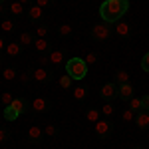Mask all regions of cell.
Returning a JSON list of instances; mask_svg holds the SVG:
<instances>
[{
	"label": "cell",
	"mask_w": 149,
	"mask_h": 149,
	"mask_svg": "<svg viewBox=\"0 0 149 149\" xmlns=\"http://www.w3.org/2000/svg\"><path fill=\"white\" fill-rule=\"evenodd\" d=\"M109 131H111V125H109L107 119H97V121H95V133H100V135H107Z\"/></svg>",
	"instance_id": "7"
},
{
	"label": "cell",
	"mask_w": 149,
	"mask_h": 149,
	"mask_svg": "<svg viewBox=\"0 0 149 149\" xmlns=\"http://www.w3.org/2000/svg\"><path fill=\"white\" fill-rule=\"evenodd\" d=\"M18 80H20V81H28V74H20Z\"/></svg>",
	"instance_id": "38"
},
{
	"label": "cell",
	"mask_w": 149,
	"mask_h": 149,
	"mask_svg": "<svg viewBox=\"0 0 149 149\" xmlns=\"http://www.w3.org/2000/svg\"><path fill=\"white\" fill-rule=\"evenodd\" d=\"M48 58H50V62H52L54 66H60V64L64 62V52H62V50H54Z\"/></svg>",
	"instance_id": "9"
},
{
	"label": "cell",
	"mask_w": 149,
	"mask_h": 149,
	"mask_svg": "<svg viewBox=\"0 0 149 149\" xmlns=\"http://www.w3.org/2000/svg\"><path fill=\"white\" fill-rule=\"evenodd\" d=\"M117 95L121 97V100H131L133 97V84H121L119 88H117Z\"/></svg>",
	"instance_id": "5"
},
{
	"label": "cell",
	"mask_w": 149,
	"mask_h": 149,
	"mask_svg": "<svg viewBox=\"0 0 149 149\" xmlns=\"http://www.w3.org/2000/svg\"><path fill=\"white\" fill-rule=\"evenodd\" d=\"M18 42H20V46H30V44H34V36L30 32H22L20 38H18Z\"/></svg>",
	"instance_id": "12"
},
{
	"label": "cell",
	"mask_w": 149,
	"mask_h": 149,
	"mask_svg": "<svg viewBox=\"0 0 149 149\" xmlns=\"http://www.w3.org/2000/svg\"><path fill=\"white\" fill-rule=\"evenodd\" d=\"M121 119H123V121H133V119H135V111L127 107L125 111H123V115H121Z\"/></svg>",
	"instance_id": "25"
},
{
	"label": "cell",
	"mask_w": 149,
	"mask_h": 149,
	"mask_svg": "<svg viewBox=\"0 0 149 149\" xmlns=\"http://www.w3.org/2000/svg\"><path fill=\"white\" fill-rule=\"evenodd\" d=\"M6 12V6H4V2H0V14H4Z\"/></svg>",
	"instance_id": "39"
},
{
	"label": "cell",
	"mask_w": 149,
	"mask_h": 149,
	"mask_svg": "<svg viewBox=\"0 0 149 149\" xmlns=\"http://www.w3.org/2000/svg\"><path fill=\"white\" fill-rule=\"evenodd\" d=\"M6 137H8L6 129H0V143H2V141H6Z\"/></svg>",
	"instance_id": "37"
},
{
	"label": "cell",
	"mask_w": 149,
	"mask_h": 149,
	"mask_svg": "<svg viewBox=\"0 0 149 149\" xmlns=\"http://www.w3.org/2000/svg\"><path fill=\"white\" fill-rule=\"evenodd\" d=\"M135 123H137L139 129H145V127H149V111H145V109L137 111V113H135Z\"/></svg>",
	"instance_id": "6"
},
{
	"label": "cell",
	"mask_w": 149,
	"mask_h": 149,
	"mask_svg": "<svg viewBox=\"0 0 149 149\" xmlns=\"http://www.w3.org/2000/svg\"><path fill=\"white\" fill-rule=\"evenodd\" d=\"M28 137L32 139V141H40V137H42V129L38 125H32L30 129H28Z\"/></svg>",
	"instance_id": "13"
},
{
	"label": "cell",
	"mask_w": 149,
	"mask_h": 149,
	"mask_svg": "<svg viewBox=\"0 0 149 149\" xmlns=\"http://www.w3.org/2000/svg\"><path fill=\"white\" fill-rule=\"evenodd\" d=\"M46 135H56V127L54 125H46Z\"/></svg>",
	"instance_id": "35"
},
{
	"label": "cell",
	"mask_w": 149,
	"mask_h": 149,
	"mask_svg": "<svg viewBox=\"0 0 149 149\" xmlns=\"http://www.w3.org/2000/svg\"><path fill=\"white\" fill-rule=\"evenodd\" d=\"M117 88H119V86H117L115 81L105 84V86L102 88V97H103V100H113L115 95H117Z\"/></svg>",
	"instance_id": "4"
},
{
	"label": "cell",
	"mask_w": 149,
	"mask_h": 149,
	"mask_svg": "<svg viewBox=\"0 0 149 149\" xmlns=\"http://www.w3.org/2000/svg\"><path fill=\"white\" fill-rule=\"evenodd\" d=\"M102 113L107 115V117L113 115V105H111V103H103V105H102Z\"/></svg>",
	"instance_id": "27"
},
{
	"label": "cell",
	"mask_w": 149,
	"mask_h": 149,
	"mask_svg": "<svg viewBox=\"0 0 149 149\" xmlns=\"http://www.w3.org/2000/svg\"><path fill=\"white\" fill-rule=\"evenodd\" d=\"M0 2H4V0H0Z\"/></svg>",
	"instance_id": "42"
},
{
	"label": "cell",
	"mask_w": 149,
	"mask_h": 149,
	"mask_svg": "<svg viewBox=\"0 0 149 149\" xmlns=\"http://www.w3.org/2000/svg\"><path fill=\"white\" fill-rule=\"evenodd\" d=\"M2 76H4V80H6V81H12V80L18 78V74H16V70H14V68H4Z\"/></svg>",
	"instance_id": "21"
},
{
	"label": "cell",
	"mask_w": 149,
	"mask_h": 149,
	"mask_svg": "<svg viewBox=\"0 0 149 149\" xmlns=\"http://www.w3.org/2000/svg\"><path fill=\"white\" fill-rule=\"evenodd\" d=\"M0 100H2V103H4V107H6V105H10V103L14 102V97H12V93H10V92H4Z\"/></svg>",
	"instance_id": "26"
},
{
	"label": "cell",
	"mask_w": 149,
	"mask_h": 149,
	"mask_svg": "<svg viewBox=\"0 0 149 149\" xmlns=\"http://www.w3.org/2000/svg\"><path fill=\"white\" fill-rule=\"evenodd\" d=\"M20 48H22L20 42H10V44H6L4 50H6V54L10 58H16V56H20Z\"/></svg>",
	"instance_id": "8"
},
{
	"label": "cell",
	"mask_w": 149,
	"mask_h": 149,
	"mask_svg": "<svg viewBox=\"0 0 149 149\" xmlns=\"http://www.w3.org/2000/svg\"><path fill=\"white\" fill-rule=\"evenodd\" d=\"M46 34H48V26H38L36 28V36L38 38H46Z\"/></svg>",
	"instance_id": "31"
},
{
	"label": "cell",
	"mask_w": 149,
	"mask_h": 149,
	"mask_svg": "<svg viewBox=\"0 0 149 149\" xmlns=\"http://www.w3.org/2000/svg\"><path fill=\"white\" fill-rule=\"evenodd\" d=\"M18 2H20V4H28L30 0H18Z\"/></svg>",
	"instance_id": "41"
},
{
	"label": "cell",
	"mask_w": 149,
	"mask_h": 149,
	"mask_svg": "<svg viewBox=\"0 0 149 149\" xmlns=\"http://www.w3.org/2000/svg\"><path fill=\"white\" fill-rule=\"evenodd\" d=\"M137 149H139V147H137Z\"/></svg>",
	"instance_id": "43"
},
{
	"label": "cell",
	"mask_w": 149,
	"mask_h": 149,
	"mask_svg": "<svg viewBox=\"0 0 149 149\" xmlns=\"http://www.w3.org/2000/svg\"><path fill=\"white\" fill-rule=\"evenodd\" d=\"M111 34V28L107 26V24H95L92 28V36L95 40H107Z\"/></svg>",
	"instance_id": "3"
},
{
	"label": "cell",
	"mask_w": 149,
	"mask_h": 149,
	"mask_svg": "<svg viewBox=\"0 0 149 149\" xmlns=\"http://www.w3.org/2000/svg\"><path fill=\"white\" fill-rule=\"evenodd\" d=\"M129 109H133L135 113L141 111V97H131L129 100Z\"/></svg>",
	"instance_id": "24"
},
{
	"label": "cell",
	"mask_w": 149,
	"mask_h": 149,
	"mask_svg": "<svg viewBox=\"0 0 149 149\" xmlns=\"http://www.w3.org/2000/svg\"><path fill=\"white\" fill-rule=\"evenodd\" d=\"M74 97H76V100H84V97H86V88H76V90H74Z\"/></svg>",
	"instance_id": "29"
},
{
	"label": "cell",
	"mask_w": 149,
	"mask_h": 149,
	"mask_svg": "<svg viewBox=\"0 0 149 149\" xmlns=\"http://www.w3.org/2000/svg\"><path fill=\"white\" fill-rule=\"evenodd\" d=\"M0 28H2L4 32H12V30H14V22H12V20H4V22L0 24Z\"/></svg>",
	"instance_id": "28"
},
{
	"label": "cell",
	"mask_w": 149,
	"mask_h": 149,
	"mask_svg": "<svg viewBox=\"0 0 149 149\" xmlns=\"http://www.w3.org/2000/svg\"><path fill=\"white\" fill-rule=\"evenodd\" d=\"M32 78H34L36 81H46L48 80V70L44 68H36L34 74H32Z\"/></svg>",
	"instance_id": "11"
},
{
	"label": "cell",
	"mask_w": 149,
	"mask_h": 149,
	"mask_svg": "<svg viewBox=\"0 0 149 149\" xmlns=\"http://www.w3.org/2000/svg\"><path fill=\"white\" fill-rule=\"evenodd\" d=\"M86 119L92 121V123H95L97 119H102V117H100V109H88V111H86Z\"/></svg>",
	"instance_id": "20"
},
{
	"label": "cell",
	"mask_w": 149,
	"mask_h": 149,
	"mask_svg": "<svg viewBox=\"0 0 149 149\" xmlns=\"http://www.w3.org/2000/svg\"><path fill=\"white\" fill-rule=\"evenodd\" d=\"M95 62H97V56H95L93 52H90V54L86 56V64H88V66H92V64H95Z\"/></svg>",
	"instance_id": "33"
},
{
	"label": "cell",
	"mask_w": 149,
	"mask_h": 149,
	"mask_svg": "<svg viewBox=\"0 0 149 149\" xmlns=\"http://www.w3.org/2000/svg\"><path fill=\"white\" fill-rule=\"evenodd\" d=\"M127 81H129V74H127L125 70H119V72L115 74V84L121 86V84H127Z\"/></svg>",
	"instance_id": "14"
},
{
	"label": "cell",
	"mask_w": 149,
	"mask_h": 149,
	"mask_svg": "<svg viewBox=\"0 0 149 149\" xmlns=\"http://www.w3.org/2000/svg\"><path fill=\"white\" fill-rule=\"evenodd\" d=\"M141 70L149 74V52H147V54H145L143 58H141Z\"/></svg>",
	"instance_id": "30"
},
{
	"label": "cell",
	"mask_w": 149,
	"mask_h": 149,
	"mask_svg": "<svg viewBox=\"0 0 149 149\" xmlns=\"http://www.w3.org/2000/svg\"><path fill=\"white\" fill-rule=\"evenodd\" d=\"M58 84H60V88L70 90V88H72V84H74V80H72L68 74H66V76H60V81H58Z\"/></svg>",
	"instance_id": "19"
},
{
	"label": "cell",
	"mask_w": 149,
	"mask_h": 149,
	"mask_svg": "<svg viewBox=\"0 0 149 149\" xmlns=\"http://www.w3.org/2000/svg\"><path fill=\"white\" fill-rule=\"evenodd\" d=\"M115 32H117V36H127V34H129V26H127L125 22H117Z\"/></svg>",
	"instance_id": "23"
},
{
	"label": "cell",
	"mask_w": 149,
	"mask_h": 149,
	"mask_svg": "<svg viewBox=\"0 0 149 149\" xmlns=\"http://www.w3.org/2000/svg\"><path fill=\"white\" fill-rule=\"evenodd\" d=\"M36 4L40 8H46V6H50V0H36Z\"/></svg>",
	"instance_id": "36"
},
{
	"label": "cell",
	"mask_w": 149,
	"mask_h": 149,
	"mask_svg": "<svg viewBox=\"0 0 149 149\" xmlns=\"http://www.w3.org/2000/svg\"><path fill=\"white\" fill-rule=\"evenodd\" d=\"M10 105H12V107H14V109H16V111H18L20 115L26 111V102H24V100H14Z\"/></svg>",
	"instance_id": "22"
},
{
	"label": "cell",
	"mask_w": 149,
	"mask_h": 149,
	"mask_svg": "<svg viewBox=\"0 0 149 149\" xmlns=\"http://www.w3.org/2000/svg\"><path fill=\"white\" fill-rule=\"evenodd\" d=\"M28 16H30L32 20H40V18H42V8H40L38 4L30 6V10H28Z\"/></svg>",
	"instance_id": "15"
},
{
	"label": "cell",
	"mask_w": 149,
	"mask_h": 149,
	"mask_svg": "<svg viewBox=\"0 0 149 149\" xmlns=\"http://www.w3.org/2000/svg\"><path fill=\"white\" fill-rule=\"evenodd\" d=\"M8 10H10L12 14L18 16V14H22V12H24V4H20L18 0H16V2H10V4H8Z\"/></svg>",
	"instance_id": "16"
},
{
	"label": "cell",
	"mask_w": 149,
	"mask_h": 149,
	"mask_svg": "<svg viewBox=\"0 0 149 149\" xmlns=\"http://www.w3.org/2000/svg\"><path fill=\"white\" fill-rule=\"evenodd\" d=\"M129 8V0H105L100 6V16L105 24H115L123 18Z\"/></svg>",
	"instance_id": "1"
},
{
	"label": "cell",
	"mask_w": 149,
	"mask_h": 149,
	"mask_svg": "<svg viewBox=\"0 0 149 149\" xmlns=\"http://www.w3.org/2000/svg\"><path fill=\"white\" fill-rule=\"evenodd\" d=\"M18 115H20V113H18L12 105H6V107H4V117H6V121H16Z\"/></svg>",
	"instance_id": "10"
},
{
	"label": "cell",
	"mask_w": 149,
	"mask_h": 149,
	"mask_svg": "<svg viewBox=\"0 0 149 149\" xmlns=\"http://www.w3.org/2000/svg\"><path fill=\"white\" fill-rule=\"evenodd\" d=\"M32 107H34V111H44L46 109V100L44 97H36L32 102Z\"/></svg>",
	"instance_id": "17"
},
{
	"label": "cell",
	"mask_w": 149,
	"mask_h": 149,
	"mask_svg": "<svg viewBox=\"0 0 149 149\" xmlns=\"http://www.w3.org/2000/svg\"><path fill=\"white\" fill-rule=\"evenodd\" d=\"M60 34L62 36H70L72 34V26H70V24H62V26H60Z\"/></svg>",
	"instance_id": "32"
},
{
	"label": "cell",
	"mask_w": 149,
	"mask_h": 149,
	"mask_svg": "<svg viewBox=\"0 0 149 149\" xmlns=\"http://www.w3.org/2000/svg\"><path fill=\"white\" fill-rule=\"evenodd\" d=\"M66 74H68L74 81L84 80V78L88 76V64H86V60H84V58H78V56L70 58L68 62H66Z\"/></svg>",
	"instance_id": "2"
},
{
	"label": "cell",
	"mask_w": 149,
	"mask_h": 149,
	"mask_svg": "<svg viewBox=\"0 0 149 149\" xmlns=\"http://www.w3.org/2000/svg\"><path fill=\"white\" fill-rule=\"evenodd\" d=\"M34 46H36L38 52H46V50H48V40H46V38H36Z\"/></svg>",
	"instance_id": "18"
},
{
	"label": "cell",
	"mask_w": 149,
	"mask_h": 149,
	"mask_svg": "<svg viewBox=\"0 0 149 149\" xmlns=\"http://www.w3.org/2000/svg\"><path fill=\"white\" fill-rule=\"evenodd\" d=\"M4 48H6V44H4V40H2V38H0V52H2V50H4Z\"/></svg>",
	"instance_id": "40"
},
{
	"label": "cell",
	"mask_w": 149,
	"mask_h": 149,
	"mask_svg": "<svg viewBox=\"0 0 149 149\" xmlns=\"http://www.w3.org/2000/svg\"><path fill=\"white\" fill-rule=\"evenodd\" d=\"M141 109H145V111H149V93L141 97Z\"/></svg>",
	"instance_id": "34"
}]
</instances>
